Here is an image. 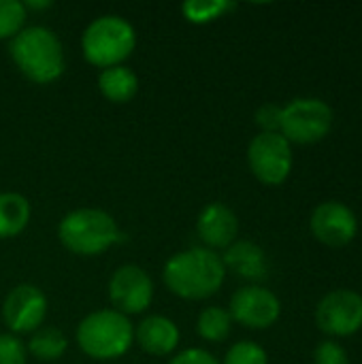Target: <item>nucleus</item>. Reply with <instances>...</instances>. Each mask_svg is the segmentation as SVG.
<instances>
[{
    "label": "nucleus",
    "instance_id": "nucleus-20",
    "mask_svg": "<svg viewBox=\"0 0 362 364\" xmlns=\"http://www.w3.org/2000/svg\"><path fill=\"white\" fill-rule=\"evenodd\" d=\"M235 4L226 0H186L181 4V13L192 23H207L222 15H226Z\"/></svg>",
    "mask_w": 362,
    "mask_h": 364
},
{
    "label": "nucleus",
    "instance_id": "nucleus-25",
    "mask_svg": "<svg viewBox=\"0 0 362 364\" xmlns=\"http://www.w3.org/2000/svg\"><path fill=\"white\" fill-rule=\"evenodd\" d=\"M256 124L262 128V132H280L282 128V107L269 102L262 105L256 111Z\"/></svg>",
    "mask_w": 362,
    "mask_h": 364
},
{
    "label": "nucleus",
    "instance_id": "nucleus-12",
    "mask_svg": "<svg viewBox=\"0 0 362 364\" xmlns=\"http://www.w3.org/2000/svg\"><path fill=\"white\" fill-rule=\"evenodd\" d=\"M309 226L314 237L329 247H344L352 243V239L358 232L356 213L339 200L318 205L312 213Z\"/></svg>",
    "mask_w": 362,
    "mask_h": 364
},
{
    "label": "nucleus",
    "instance_id": "nucleus-5",
    "mask_svg": "<svg viewBox=\"0 0 362 364\" xmlns=\"http://www.w3.org/2000/svg\"><path fill=\"white\" fill-rule=\"evenodd\" d=\"M137 45V34L130 21H126L119 15H100L83 30L81 36V49L83 58L98 66V68H111L119 66Z\"/></svg>",
    "mask_w": 362,
    "mask_h": 364
},
{
    "label": "nucleus",
    "instance_id": "nucleus-17",
    "mask_svg": "<svg viewBox=\"0 0 362 364\" xmlns=\"http://www.w3.org/2000/svg\"><path fill=\"white\" fill-rule=\"evenodd\" d=\"M30 222V203L17 192L0 194V239L19 235Z\"/></svg>",
    "mask_w": 362,
    "mask_h": 364
},
{
    "label": "nucleus",
    "instance_id": "nucleus-14",
    "mask_svg": "<svg viewBox=\"0 0 362 364\" xmlns=\"http://www.w3.org/2000/svg\"><path fill=\"white\" fill-rule=\"evenodd\" d=\"M139 346L151 356H166L179 346V328L166 316H149L134 331Z\"/></svg>",
    "mask_w": 362,
    "mask_h": 364
},
{
    "label": "nucleus",
    "instance_id": "nucleus-7",
    "mask_svg": "<svg viewBox=\"0 0 362 364\" xmlns=\"http://www.w3.org/2000/svg\"><path fill=\"white\" fill-rule=\"evenodd\" d=\"M247 162L258 181L280 186L292 171V147L280 132H260L247 147Z\"/></svg>",
    "mask_w": 362,
    "mask_h": 364
},
{
    "label": "nucleus",
    "instance_id": "nucleus-27",
    "mask_svg": "<svg viewBox=\"0 0 362 364\" xmlns=\"http://www.w3.org/2000/svg\"><path fill=\"white\" fill-rule=\"evenodd\" d=\"M26 9L30 6V9H45V6H49V2H26L23 4Z\"/></svg>",
    "mask_w": 362,
    "mask_h": 364
},
{
    "label": "nucleus",
    "instance_id": "nucleus-19",
    "mask_svg": "<svg viewBox=\"0 0 362 364\" xmlns=\"http://www.w3.org/2000/svg\"><path fill=\"white\" fill-rule=\"evenodd\" d=\"M230 326H233V318L226 309L222 307H207L201 311L198 322H196V331L205 341L211 343H220L230 335Z\"/></svg>",
    "mask_w": 362,
    "mask_h": 364
},
{
    "label": "nucleus",
    "instance_id": "nucleus-15",
    "mask_svg": "<svg viewBox=\"0 0 362 364\" xmlns=\"http://www.w3.org/2000/svg\"><path fill=\"white\" fill-rule=\"evenodd\" d=\"M222 262L243 279L260 282L267 277V256L252 241H235L230 247H226Z\"/></svg>",
    "mask_w": 362,
    "mask_h": 364
},
{
    "label": "nucleus",
    "instance_id": "nucleus-3",
    "mask_svg": "<svg viewBox=\"0 0 362 364\" xmlns=\"http://www.w3.org/2000/svg\"><path fill=\"white\" fill-rule=\"evenodd\" d=\"M134 341V326L128 316L115 309H100L85 316L77 326V343L94 360L124 356Z\"/></svg>",
    "mask_w": 362,
    "mask_h": 364
},
{
    "label": "nucleus",
    "instance_id": "nucleus-18",
    "mask_svg": "<svg viewBox=\"0 0 362 364\" xmlns=\"http://www.w3.org/2000/svg\"><path fill=\"white\" fill-rule=\"evenodd\" d=\"M66 350H68L66 335L53 326H45V328L34 331V335L28 341V352L43 363H51V360L62 358Z\"/></svg>",
    "mask_w": 362,
    "mask_h": 364
},
{
    "label": "nucleus",
    "instance_id": "nucleus-13",
    "mask_svg": "<svg viewBox=\"0 0 362 364\" xmlns=\"http://www.w3.org/2000/svg\"><path fill=\"white\" fill-rule=\"evenodd\" d=\"M196 232L207 250H226L239 235V220L224 203H211L201 211L196 220Z\"/></svg>",
    "mask_w": 362,
    "mask_h": 364
},
{
    "label": "nucleus",
    "instance_id": "nucleus-21",
    "mask_svg": "<svg viewBox=\"0 0 362 364\" xmlns=\"http://www.w3.org/2000/svg\"><path fill=\"white\" fill-rule=\"evenodd\" d=\"M26 6L19 0H0V41L13 38L23 30Z\"/></svg>",
    "mask_w": 362,
    "mask_h": 364
},
{
    "label": "nucleus",
    "instance_id": "nucleus-26",
    "mask_svg": "<svg viewBox=\"0 0 362 364\" xmlns=\"http://www.w3.org/2000/svg\"><path fill=\"white\" fill-rule=\"evenodd\" d=\"M169 364H220L209 352L201 350V348H192L186 350L181 354H177Z\"/></svg>",
    "mask_w": 362,
    "mask_h": 364
},
{
    "label": "nucleus",
    "instance_id": "nucleus-22",
    "mask_svg": "<svg viewBox=\"0 0 362 364\" xmlns=\"http://www.w3.org/2000/svg\"><path fill=\"white\" fill-rule=\"evenodd\" d=\"M224 364H267V352L252 341H239L228 352Z\"/></svg>",
    "mask_w": 362,
    "mask_h": 364
},
{
    "label": "nucleus",
    "instance_id": "nucleus-11",
    "mask_svg": "<svg viewBox=\"0 0 362 364\" xmlns=\"http://www.w3.org/2000/svg\"><path fill=\"white\" fill-rule=\"evenodd\" d=\"M47 316V299L45 294L32 286L21 284L13 288L2 305V320L13 333H34L41 328Z\"/></svg>",
    "mask_w": 362,
    "mask_h": 364
},
{
    "label": "nucleus",
    "instance_id": "nucleus-16",
    "mask_svg": "<svg viewBox=\"0 0 362 364\" xmlns=\"http://www.w3.org/2000/svg\"><path fill=\"white\" fill-rule=\"evenodd\" d=\"M98 90L107 100H111L115 105H124V102H128V100H132L137 96L139 77L134 75V70H130L124 64L111 66V68L100 70Z\"/></svg>",
    "mask_w": 362,
    "mask_h": 364
},
{
    "label": "nucleus",
    "instance_id": "nucleus-4",
    "mask_svg": "<svg viewBox=\"0 0 362 364\" xmlns=\"http://www.w3.org/2000/svg\"><path fill=\"white\" fill-rule=\"evenodd\" d=\"M58 237L77 256H98L122 239L115 220L102 209H75L66 213L58 226Z\"/></svg>",
    "mask_w": 362,
    "mask_h": 364
},
{
    "label": "nucleus",
    "instance_id": "nucleus-9",
    "mask_svg": "<svg viewBox=\"0 0 362 364\" xmlns=\"http://www.w3.org/2000/svg\"><path fill=\"white\" fill-rule=\"evenodd\" d=\"M109 299L115 311L124 316L143 314L154 301L151 277L137 264H124L109 282Z\"/></svg>",
    "mask_w": 362,
    "mask_h": 364
},
{
    "label": "nucleus",
    "instance_id": "nucleus-1",
    "mask_svg": "<svg viewBox=\"0 0 362 364\" xmlns=\"http://www.w3.org/2000/svg\"><path fill=\"white\" fill-rule=\"evenodd\" d=\"M226 277L222 256L207 247H190L175 254L162 271L166 288L188 301H203L213 296Z\"/></svg>",
    "mask_w": 362,
    "mask_h": 364
},
{
    "label": "nucleus",
    "instance_id": "nucleus-8",
    "mask_svg": "<svg viewBox=\"0 0 362 364\" xmlns=\"http://www.w3.org/2000/svg\"><path fill=\"white\" fill-rule=\"evenodd\" d=\"M316 322L331 337H350L362 328V296L352 290H335L326 294L318 309Z\"/></svg>",
    "mask_w": 362,
    "mask_h": 364
},
{
    "label": "nucleus",
    "instance_id": "nucleus-2",
    "mask_svg": "<svg viewBox=\"0 0 362 364\" xmlns=\"http://www.w3.org/2000/svg\"><path fill=\"white\" fill-rule=\"evenodd\" d=\"M9 53L19 73L32 83L47 85L64 73V49L58 34L45 26L23 28L11 38Z\"/></svg>",
    "mask_w": 362,
    "mask_h": 364
},
{
    "label": "nucleus",
    "instance_id": "nucleus-24",
    "mask_svg": "<svg viewBox=\"0 0 362 364\" xmlns=\"http://www.w3.org/2000/svg\"><path fill=\"white\" fill-rule=\"evenodd\" d=\"M314 364H350L348 352L337 341H324L314 352Z\"/></svg>",
    "mask_w": 362,
    "mask_h": 364
},
{
    "label": "nucleus",
    "instance_id": "nucleus-10",
    "mask_svg": "<svg viewBox=\"0 0 362 364\" xmlns=\"http://www.w3.org/2000/svg\"><path fill=\"white\" fill-rule=\"evenodd\" d=\"M230 318L247 328H269L277 322L282 314L280 299L260 286H245L237 290L230 299Z\"/></svg>",
    "mask_w": 362,
    "mask_h": 364
},
{
    "label": "nucleus",
    "instance_id": "nucleus-23",
    "mask_svg": "<svg viewBox=\"0 0 362 364\" xmlns=\"http://www.w3.org/2000/svg\"><path fill=\"white\" fill-rule=\"evenodd\" d=\"M0 364H26V348L15 335H0Z\"/></svg>",
    "mask_w": 362,
    "mask_h": 364
},
{
    "label": "nucleus",
    "instance_id": "nucleus-6",
    "mask_svg": "<svg viewBox=\"0 0 362 364\" xmlns=\"http://www.w3.org/2000/svg\"><path fill=\"white\" fill-rule=\"evenodd\" d=\"M333 128V109L320 98H294L282 107L280 134L288 143L312 145L322 141Z\"/></svg>",
    "mask_w": 362,
    "mask_h": 364
}]
</instances>
